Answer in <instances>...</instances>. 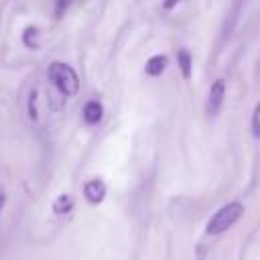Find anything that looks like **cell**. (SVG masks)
I'll use <instances>...</instances> for the list:
<instances>
[{"mask_svg": "<svg viewBox=\"0 0 260 260\" xmlns=\"http://www.w3.org/2000/svg\"><path fill=\"white\" fill-rule=\"evenodd\" d=\"M242 215H244V205H242V203H238V201L225 203L223 207H219V209L211 215V219L207 221L205 232H207L209 236H219V234L228 232L234 223H238Z\"/></svg>", "mask_w": 260, "mask_h": 260, "instance_id": "6da1fadb", "label": "cell"}, {"mask_svg": "<svg viewBox=\"0 0 260 260\" xmlns=\"http://www.w3.org/2000/svg\"><path fill=\"white\" fill-rule=\"evenodd\" d=\"M49 79L53 83V87L61 93V95H75L79 91V79H77V73L61 63V61H55L49 65Z\"/></svg>", "mask_w": 260, "mask_h": 260, "instance_id": "7a4b0ae2", "label": "cell"}, {"mask_svg": "<svg viewBox=\"0 0 260 260\" xmlns=\"http://www.w3.org/2000/svg\"><path fill=\"white\" fill-rule=\"evenodd\" d=\"M223 98H225V81L215 79L213 85L209 87V95H207V104H205V110L211 118L219 114V110L223 106Z\"/></svg>", "mask_w": 260, "mask_h": 260, "instance_id": "3957f363", "label": "cell"}, {"mask_svg": "<svg viewBox=\"0 0 260 260\" xmlns=\"http://www.w3.org/2000/svg\"><path fill=\"white\" fill-rule=\"evenodd\" d=\"M83 195L87 197L89 203H100V201L104 199V195H106V185H104V181H100V179L87 181L85 187H83Z\"/></svg>", "mask_w": 260, "mask_h": 260, "instance_id": "277c9868", "label": "cell"}, {"mask_svg": "<svg viewBox=\"0 0 260 260\" xmlns=\"http://www.w3.org/2000/svg\"><path fill=\"white\" fill-rule=\"evenodd\" d=\"M83 120L87 122V124H98L100 120H102V114H104V108H102V104L98 102V100H89L85 106H83Z\"/></svg>", "mask_w": 260, "mask_h": 260, "instance_id": "5b68a950", "label": "cell"}, {"mask_svg": "<svg viewBox=\"0 0 260 260\" xmlns=\"http://www.w3.org/2000/svg\"><path fill=\"white\" fill-rule=\"evenodd\" d=\"M165 67H167V57H165V55H154V57H150V59L146 61L144 71H146V75L156 77V75H160V73L165 71Z\"/></svg>", "mask_w": 260, "mask_h": 260, "instance_id": "8992f818", "label": "cell"}, {"mask_svg": "<svg viewBox=\"0 0 260 260\" xmlns=\"http://www.w3.org/2000/svg\"><path fill=\"white\" fill-rule=\"evenodd\" d=\"M177 61H179V67H181L183 77L189 79V77H191V55H189V51L181 49L179 55H177Z\"/></svg>", "mask_w": 260, "mask_h": 260, "instance_id": "52a82bcc", "label": "cell"}, {"mask_svg": "<svg viewBox=\"0 0 260 260\" xmlns=\"http://www.w3.org/2000/svg\"><path fill=\"white\" fill-rule=\"evenodd\" d=\"M37 37H39V30H37L35 26H28V28L24 30V37H22V41H24V45H26V47L35 49V47H37Z\"/></svg>", "mask_w": 260, "mask_h": 260, "instance_id": "ba28073f", "label": "cell"}, {"mask_svg": "<svg viewBox=\"0 0 260 260\" xmlns=\"http://www.w3.org/2000/svg\"><path fill=\"white\" fill-rule=\"evenodd\" d=\"M252 134L260 140V102L256 104L254 114H252Z\"/></svg>", "mask_w": 260, "mask_h": 260, "instance_id": "9c48e42d", "label": "cell"}, {"mask_svg": "<svg viewBox=\"0 0 260 260\" xmlns=\"http://www.w3.org/2000/svg\"><path fill=\"white\" fill-rule=\"evenodd\" d=\"M28 118L30 120H37L39 118V110H37V91L32 89L30 95H28Z\"/></svg>", "mask_w": 260, "mask_h": 260, "instance_id": "30bf717a", "label": "cell"}, {"mask_svg": "<svg viewBox=\"0 0 260 260\" xmlns=\"http://www.w3.org/2000/svg\"><path fill=\"white\" fill-rule=\"evenodd\" d=\"M69 207H71V197H69V195H61V197L57 199V203H55V211H59V213L67 211Z\"/></svg>", "mask_w": 260, "mask_h": 260, "instance_id": "8fae6325", "label": "cell"}, {"mask_svg": "<svg viewBox=\"0 0 260 260\" xmlns=\"http://www.w3.org/2000/svg\"><path fill=\"white\" fill-rule=\"evenodd\" d=\"M69 4H71V0H57L55 2V16H63L65 10L69 8Z\"/></svg>", "mask_w": 260, "mask_h": 260, "instance_id": "7c38bea8", "label": "cell"}, {"mask_svg": "<svg viewBox=\"0 0 260 260\" xmlns=\"http://www.w3.org/2000/svg\"><path fill=\"white\" fill-rule=\"evenodd\" d=\"M177 2H179V0H165V8H173Z\"/></svg>", "mask_w": 260, "mask_h": 260, "instance_id": "4fadbf2b", "label": "cell"}, {"mask_svg": "<svg viewBox=\"0 0 260 260\" xmlns=\"http://www.w3.org/2000/svg\"><path fill=\"white\" fill-rule=\"evenodd\" d=\"M4 201H6V197L0 193V211H2V207H4Z\"/></svg>", "mask_w": 260, "mask_h": 260, "instance_id": "5bb4252c", "label": "cell"}]
</instances>
